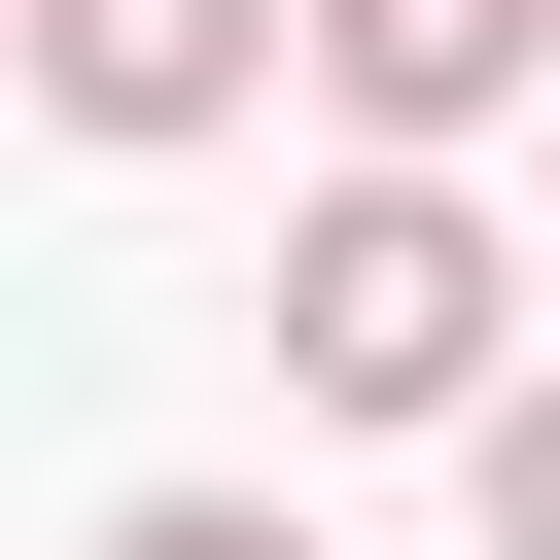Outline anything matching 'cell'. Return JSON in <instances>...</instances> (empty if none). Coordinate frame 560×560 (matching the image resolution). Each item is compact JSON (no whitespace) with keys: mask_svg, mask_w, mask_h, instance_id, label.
I'll return each instance as SVG.
<instances>
[{"mask_svg":"<svg viewBox=\"0 0 560 560\" xmlns=\"http://www.w3.org/2000/svg\"><path fill=\"white\" fill-rule=\"evenodd\" d=\"M105 560H315V525H280V490H140Z\"/></svg>","mask_w":560,"mask_h":560,"instance_id":"4","label":"cell"},{"mask_svg":"<svg viewBox=\"0 0 560 560\" xmlns=\"http://www.w3.org/2000/svg\"><path fill=\"white\" fill-rule=\"evenodd\" d=\"M35 105L70 140H245L280 105V0H35Z\"/></svg>","mask_w":560,"mask_h":560,"instance_id":"2","label":"cell"},{"mask_svg":"<svg viewBox=\"0 0 560 560\" xmlns=\"http://www.w3.org/2000/svg\"><path fill=\"white\" fill-rule=\"evenodd\" d=\"M280 70H315L350 140H490V105L560 70V0H280Z\"/></svg>","mask_w":560,"mask_h":560,"instance_id":"3","label":"cell"},{"mask_svg":"<svg viewBox=\"0 0 560 560\" xmlns=\"http://www.w3.org/2000/svg\"><path fill=\"white\" fill-rule=\"evenodd\" d=\"M490 350H525V245L455 210V140H385V175L280 210V385H315V420H455Z\"/></svg>","mask_w":560,"mask_h":560,"instance_id":"1","label":"cell"}]
</instances>
